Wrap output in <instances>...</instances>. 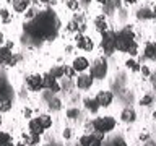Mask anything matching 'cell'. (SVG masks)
<instances>
[{"instance_id":"cell-14","label":"cell","mask_w":156,"mask_h":146,"mask_svg":"<svg viewBox=\"0 0 156 146\" xmlns=\"http://www.w3.org/2000/svg\"><path fill=\"white\" fill-rule=\"evenodd\" d=\"M145 57L150 60H156V44L154 42H148L145 47Z\"/></svg>"},{"instance_id":"cell-28","label":"cell","mask_w":156,"mask_h":146,"mask_svg":"<svg viewBox=\"0 0 156 146\" xmlns=\"http://www.w3.org/2000/svg\"><path fill=\"white\" fill-rule=\"evenodd\" d=\"M67 7L70 10H76L78 8V0H67Z\"/></svg>"},{"instance_id":"cell-39","label":"cell","mask_w":156,"mask_h":146,"mask_svg":"<svg viewBox=\"0 0 156 146\" xmlns=\"http://www.w3.org/2000/svg\"><path fill=\"white\" fill-rule=\"evenodd\" d=\"M70 135H72V133H70V130H68V128L63 131V136H65V138H70Z\"/></svg>"},{"instance_id":"cell-31","label":"cell","mask_w":156,"mask_h":146,"mask_svg":"<svg viewBox=\"0 0 156 146\" xmlns=\"http://www.w3.org/2000/svg\"><path fill=\"white\" fill-rule=\"evenodd\" d=\"M106 3H109L111 8H115V7L120 5V0H106Z\"/></svg>"},{"instance_id":"cell-16","label":"cell","mask_w":156,"mask_h":146,"mask_svg":"<svg viewBox=\"0 0 156 146\" xmlns=\"http://www.w3.org/2000/svg\"><path fill=\"white\" fill-rule=\"evenodd\" d=\"M96 29L99 33H104V31H107V23H106V18H104V15H101V16H98L96 18Z\"/></svg>"},{"instance_id":"cell-8","label":"cell","mask_w":156,"mask_h":146,"mask_svg":"<svg viewBox=\"0 0 156 146\" xmlns=\"http://www.w3.org/2000/svg\"><path fill=\"white\" fill-rule=\"evenodd\" d=\"M42 88H47V89H51L52 92H57L60 88H58L55 78H54L52 75H49V73H46V75H42Z\"/></svg>"},{"instance_id":"cell-11","label":"cell","mask_w":156,"mask_h":146,"mask_svg":"<svg viewBox=\"0 0 156 146\" xmlns=\"http://www.w3.org/2000/svg\"><path fill=\"white\" fill-rule=\"evenodd\" d=\"M88 67H90V62H88L85 57H76L75 60H73V65H72V68L75 71H85Z\"/></svg>"},{"instance_id":"cell-9","label":"cell","mask_w":156,"mask_h":146,"mask_svg":"<svg viewBox=\"0 0 156 146\" xmlns=\"http://www.w3.org/2000/svg\"><path fill=\"white\" fill-rule=\"evenodd\" d=\"M28 86H29V89H33V91H39L42 88V76L41 75H31V76H28Z\"/></svg>"},{"instance_id":"cell-2","label":"cell","mask_w":156,"mask_h":146,"mask_svg":"<svg viewBox=\"0 0 156 146\" xmlns=\"http://www.w3.org/2000/svg\"><path fill=\"white\" fill-rule=\"evenodd\" d=\"M133 31L130 29V26L124 28L122 31H119V34H115V49L120 52H127L129 47L133 44Z\"/></svg>"},{"instance_id":"cell-10","label":"cell","mask_w":156,"mask_h":146,"mask_svg":"<svg viewBox=\"0 0 156 146\" xmlns=\"http://www.w3.org/2000/svg\"><path fill=\"white\" fill-rule=\"evenodd\" d=\"M93 85V76L91 75H80L76 80V86L80 88V89H88V88H91Z\"/></svg>"},{"instance_id":"cell-3","label":"cell","mask_w":156,"mask_h":146,"mask_svg":"<svg viewBox=\"0 0 156 146\" xmlns=\"http://www.w3.org/2000/svg\"><path fill=\"white\" fill-rule=\"evenodd\" d=\"M115 127V120L112 119V117H99V119H96L93 122V128L94 131H99V133H109L111 130H114Z\"/></svg>"},{"instance_id":"cell-34","label":"cell","mask_w":156,"mask_h":146,"mask_svg":"<svg viewBox=\"0 0 156 146\" xmlns=\"http://www.w3.org/2000/svg\"><path fill=\"white\" fill-rule=\"evenodd\" d=\"M68 31H78L76 24L73 23V21H70V23H68Z\"/></svg>"},{"instance_id":"cell-44","label":"cell","mask_w":156,"mask_h":146,"mask_svg":"<svg viewBox=\"0 0 156 146\" xmlns=\"http://www.w3.org/2000/svg\"><path fill=\"white\" fill-rule=\"evenodd\" d=\"M99 3H102V5H106V0H99Z\"/></svg>"},{"instance_id":"cell-22","label":"cell","mask_w":156,"mask_h":146,"mask_svg":"<svg viewBox=\"0 0 156 146\" xmlns=\"http://www.w3.org/2000/svg\"><path fill=\"white\" fill-rule=\"evenodd\" d=\"M39 122H41V125L44 127V128H49V127L52 125V119H51V117H49L47 114L39 115Z\"/></svg>"},{"instance_id":"cell-30","label":"cell","mask_w":156,"mask_h":146,"mask_svg":"<svg viewBox=\"0 0 156 146\" xmlns=\"http://www.w3.org/2000/svg\"><path fill=\"white\" fill-rule=\"evenodd\" d=\"M136 50H138V47H136V44L133 42L132 46L129 47V50H127V54H130V55H136Z\"/></svg>"},{"instance_id":"cell-32","label":"cell","mask_w":156,"mask_h":146,"mask_svg":"<svg viewBox=\"0 0 156 146\" xmlns=\"http://www.w3.org/2000/svg\"><path fill=\"white\" fill-rule=\"evenodd\" d=\"M114 146H127V143L122 138H115L114 140Z\"/></svg>"},{"instance_id":"cell-37","label":"cell","mask_w":156,"mask_h":146,"mask_svg":"<svg viewBox=\"0 0 156 146\" xmlns=\"http://www.w3.org/2000/svg\"><path fill=\"white\" fill-rule=\"evenodd\" d=\"M26 16H28V18H34V10H28Z\"/></svg>"},{"instance_id":"cell-45","label":"cell","mask_w":156,"mask_h":146,"mask_svg":"<svg viewBox=\"0 0 156 146\" xmlns=\"http://www.w3.org/2000/svg\"><path fill=\"white\" fill-rule=\"evenodd\" d=\"M41 2H49V0H41Z\"/></svg>"},{"instance_id":"cell-36","label":"cell","mask_w":156,"mask_h":146,"mask_svg":"<svg viewBox=\"0 0 156 146\" xmlns=\"http://www.w3.org/2000/svg\"><path fill=\"white\" fill-rule=\"evenodd\" d=\"M75 115H78V110H76V109L68 110V117H70V119H75Z\"/></svg>"},{"instance_id":"cell-41","label":"cell","mask_w":156,"mask_h":146,"mask_svg":"<svg viewBox=\"0 0 156 146\" xmlns=\"http://www.w3.org/2000/svg\"><path fill=\"white\" fill-rule=\"evenodd\" d=\"M3 41H5V39H3V34H2V33H0V44H2Z\"/></svg>"},{"instance_id":"cell-12","label":"cell","mask_w":156,"mask_h":146,"mask_svg":"<svg viewBox=\"0 0 156 146\" xmlns=\"http://www.w3.org/2000/svg\"><path fill=\"white\" fill-rule=\"evenodd\" d=\"M12 58H13V54H12V50H10L8 47H0V63L10 65Z\"/></svg>"},{"instance_id":"cell-18","label":"cell","mask_w":156,"mask_h":146,"mask_svg":"<svg viewBox=\"0 0 156 146\" xmlns=\"http://www.w3.org/2000/svg\"><path fill=\"white\" fill-rule=\"evenodd\" d=\"M24 140H26V144H29V146H36L39 141H41V135H36V133L24 135Z\"/></svg>"},{"instance_id":"cell-29","label":"cell","mask_w":156,"mask_h":146,"mask_svg":"<svg viewBox=\"0 0 156 146\" xmlns=\"http://www.w3.org/2000/svg\"><path fill=\"white\" fill-rule=\"evenodd\" d=\"M0 16H2V19H3L5 23H8V21H10V18H8V12H7L5 8L0 10Z\"/></svg>"},{"instance_id":"cell-15","label":"cell","mask_w":156,"mask_h":146,"mask_svg":"<svg viewBox=\"0 0 156 146\" xmlns=\"http://www.w3.org/2000/svg\"><path fill=\"white\" fill-rule=\"evenodd\" d=\"M29 3H31V0H15V2H13V8H15V12L21 13V12H26V8L29 7Z\"/></svg>"},{"instance_id":"cell-23","label":"cell","mask_w":156,"mask_h":146,"mask_svg":"<svg viewBox=\"0 0 156 146\" xmlns=\"http://www.w3.org/2000/svg\"><path fill=\"white\" fill-rule=\"evenodd\" d=\"M138 18L140 19H146V18H153V12L148 8H140L138 10Z\"/></svg>"},{"instance_id":"cell-20","label":"cell","mask_w":156,"mask_h":146,"mask_svg":"<svg viewBox=\"0 0 156 146\" xmlns=\"http://www.w3.org/2000/svg\"><path fill=\"white\" fill-rule=\"evenodd\" d=\"M75 42H76V46L80 47V49H85L86 47V42H88V37L83 36L81 33H78L76 36H75Z\"/></svg>"},{"instance_id":"cell-35","label":"cell","mask_w":156,"mask_h":146,"mask_svg":"<svg viewBox=\"0 0 156 146\" xmlns=\"http://www.w3.org/2000/svg\"><path fill=\"white\" fill-rule=\"evenodd\" d=\"M93 46H94V44H93V41L90 37H88V42H86V47H85V50H91L93 49Z\"/></svg>"},{"instance_id":"cell-1","label":"cell","mask_w":156,"mask_h":146,"mask_svg":"<svg viewBox=\"0 0 156 146\" xmlns=\"http://www.w3.org/2000/svg\"><path fill=\"white\" fill-rule=\"evenodd\" d=\"M58 28V21L52 12H41L37 16H34L33 21H29L24 29L28 34L34 37H54Z\"/></svg>"},{"instance_id":"cell-42","label":"cell","mask_w":156,"mask_h":146,"mask_svg":"<svg viewBox=\"0 0 156 146\" xmlns=\"http://www.w3.org/2000/svg\"><path fill=\"white\" fill-rule=\"evenodd\" d=\"M153 16H154V18H156V7H154V8H153Z\"/></svg>"},{"instance_id":"cell-40","label":"cell","mask_w":156,"mask_h":146,"mask_svg":"<svg viewBox=\"0 0 156 146\" xmlns=\"http://www.w3.org/2000/svg\"><path fill=\"white\" fill-rule=\"evenodd\" d=\"M24 115H26V117H29V115H31V110H29V109H26V110H24Z\"/></svg>"},{"instance_id":"cell-38","label":"cell","mask_w":156,"mask_h":146,"mask_svg":"<svg viewBox=\"0 0 156 146\" xmlns=\"http://www.w3.org/2000/svg\"><path fill=\"white\" fill-rule=\"evenodd\" d=\"M140 70H141V73H143V75H150V70H148V68H146V67L140 68Z\"/></svg>"},{"instance_id":"cell-6","label":"cell","mask_w":156,"mask_h":146,"mask_svg":"<svg viewBox=\"0 0 156 146\" xmlns=\"http://www.w3.org/2000/svg\"><path fill=\"white\" fill-rule=\"evenodd\" d=\"M80 144L81 146H102V133L96 131V133L81 136V138H80Z\"/></svg>"},{"instance_id":"cell-25","label":"cell","mask_w":156,"mask_h":146,"mask_svg":"<svg viewBox=\"0 0 156 146\" xmlns=\"http://www.w3.org/2000/svg\"><path fill=\"white\" fill-rule=\"evenodd\" d=\"M8 141H12V138H10V135L3 133V131H0V144H3V143H8Z\"/></svg>"},{"instance_id":"cell-19","label":"cell","mask_w":156,"mask_h":146,"mask_svg":"<svg viewBox=\"0 0 156 146\" xmlns=\"http://www.w3.org/2000/svg\"><path fill=\"white\" fill-rule=\"evenodd\" d=\"M85 107H86L88 110H91V112H96L98 109H99L96 99H90V97H86V99H85Z\"/></svg>"},{"instance_id":"cell-17","label":"cell","mask_w":156,"mask_h":146,"mask_svg":"<svg viewBox=\"0 0 156 146\" xmlns=\"http://www.w3.org/2000/svg\"><path fill=\"white\" fill-rule=\"evenodd\" d=\"M122 120L124 122H133L135 120V110L132 109V107L124 109V112H122Z\"/></svg>"},{"instance_id":"cell-5","label":"cell","mask_w":156,"mask_h":146,"mask_svg":"<svg viewBox=\"0 0 156 146\" xmlns=\"http://www.w3.org/2000/svg\"><path fill=\"white\" fill-rule=\"evenodd\" d=\"M106 73H107V63L104 58H98V60L93 63V67H91V76L93 78H104L106 76Z\"/></svg>"},{"instance_id":"cell-43","label":"cell","mask_w":156,"mask_h":146,"mask_svg":"<svg viewBox=\"0 0 156 146\" xmlns=\"http://www.w3.org/2000/svg\"><path fill=\"white\" fill-rule=\"evenodd\" d=\"M127 2H129V3H135L136 0H127Z\"/></svg>"},{"instance_id":"cell-21","label":"cell","mask_w":156,"mask_h":146,"mask_svg":"<svg viewBox=\"0 0 156 146\" xmlns=\"http://www.w3.org/2000/svg\"><path fill=\"white\" fill-rule=\"evenodd\" d=\"M49 75H52L55 80H57V78H62L63 75H65V68H63V67H55V68H52V70L49 71Z\"/></svg>"},{"instance_id":"cell-24","label":"cell","mask_w":156,"mask_h":146,"mask_svg":"<svg viewBox=\"0 0 156 146\" xmlns=\"http://www.w3.org/2000/svg\"><path fill=\"white\" fill-rule=\"evenodd\" d=\"M10 107H12V101H10V97H8V99H5L3 102H0V112H7V110H10Z\"/></svg>"},{"instance_id":"cell-13","label":"cell","mask_w":156,"mask_h":146,"mask_svg":"<svg viewBox=\"0 0 156 146\" xmlns=\"http://www.w3.org/2000/svg\"><path fill=\"white\" fill-rule=\"evenodd\" d=\"M29 130H31V133H36V135H41L44 130V127L41 125V122H39V119H33L31 122H29Z\"/></svg>"},{"instance_id":"cell-26","label":"cell","mask_w":156,"mask_h":146,"mask_svg":"<svg viewBox=\"0 0 156 146\" xmlns=\"http://www.w3.org/2000/svg\"><path fill=\"white\" fill-rule=\"evenodd\" d=\"M125 65L129 67V68H132V70H135V71H138V70H140L138 63H136V62H133V60H129V62L125 63Z\"/></svg>"},{"instance_id":"cell-7","label":"cell","mask_w":156,"mask_h":146,"mask_svg":"<svg viewBox=\"0 0 156 146\" xmlns=\"http://www.w3.org/2000/svg\"><path fill=\"white\" fill-rule=\"evenodd\" d=\"M96 102H98V106H99V107L111 106V102H112V92L111 91H99V92H98V96H96Z\"/></svg>"},{"instance_id":"cell-33","label":"cell","mask_w":156,"mask_h":146,"mask_svg":"<svg viewBox=\"0 0 156 146\" xmlns=\"http://www.w3.org/2000/svg\"><path fill=\"white\" fill-rule=\"evenodd\" d=\"M73 73H75V70H73V68H65V75H67V78H72Z\"/></svg>"},{"instance_id":"cell-4","label":"cell","mask_w":156,"mask_h":146,"mask_svg":"<svg viewBox=\"0 0 156 146\" xmlns=\"http://www.w3.org/2000/svg\"><path fill=\"white\" fill-rule=\"evenodd\" d=\"M101 47L106 54H112L115 50V33L112 31H104L101 39Z\"/></svg>"},{"instance_id":"cell-27","label":"cell","mask_w":156,"mask_h":146,"mask_svg":"<svg viewBox=\"0 0 156 146\" xmlns=\"http://www.w3.org/2000/svg\"><path fill=\"white\" fill-rule=\"evenodd\" d=\"M151 101H153V97H151V96H143V97H141V101H140V104L141 106H150Z\"/></svg>"}]
</instances>
